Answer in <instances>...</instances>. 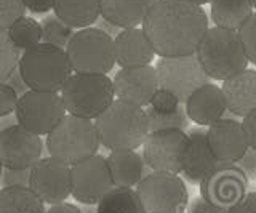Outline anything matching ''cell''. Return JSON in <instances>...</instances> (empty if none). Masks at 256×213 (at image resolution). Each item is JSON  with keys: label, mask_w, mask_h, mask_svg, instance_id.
Masks as SVG:
<instances>
[{"label": "cell", "mask_w": 256, "mask_h": 213, "mask_svg": "<svg viewBox=\"0 0 256 213\" xmlns=\"http://www.w3.org/2000/svg\"><path fill=\"white\" fill-rule=\"evenodd\" d=\"M242 128L245 133V140L248 143V148L256 151V109L244 117Z\"/></svg>", "instance_id": "8d00e7d4"}, {"label": "cell", "mask_w": 256, "mask_h": 213, "mask_svg": "<svg viewBox=\"0 0 256 213\" xmlns=\"http://www.w3.org/2000/svg\"><path fill=\"white\" fill-rule=\"evenodd\" d=\"M44 141L20 124L0 130V162L8 170H30L42 159Z\"/></svg>", "instance_id": "5bb4252c"}, {"label": "cell", "mask_w": 256, "mask_h": 213, "mask_svg": "<svg viewBox=\"0 0 256 213\" xmlns=\"http://www.w3.org/2000/svg\"><path fill=\"white\" fill-rule=\"evenodd\" d=\"M250 4H252L253 8H256V0H250Z\"/></svg>", "instance_id": "bcb514c9"}, {"label": "cell", "mask_w": 256, "mask_h": 213, "mask_svg": "<svg viewBox=\"0 0 256 213\" xmlns=\"http://www.w3.org/2000/svg\"><path fill=\"white\" fill-rule=\"evenodd\" d=\"M2 173H4V165H2V162H0V178H2Z\"/></svg>", "instance_id": "f6af8a7d"}, {"label": "cell", "mask_w": 256, "mask_h": 213, "mask_svg": "<svg viewBox=\"0 0 256 213\" xmlns=\"http://www.w3.org/2000/svg\"><path fill=\"white\" fill-rule=\"evenodd\" d=\"M29 189L44 204H61L70 196V167L54 157H42L29 170Z\"/></svg>", "instance_id": "9a60e30c"}, {"label": "cell", "mask_w": 256, "mask_h": 213, "mask_svg": "<svg viewBox=\"0 0 256 213\" xmlns=\"http://www.w3.org/2000/svg\"><path fill=\"white\" fill-rule=\"evenodd\" d=\"M144 213H184L189 192L184 180L174 173L152 172L136 186Z\"/></svg>", "instance_id": "ba28073f"}, {"label": "cell", "mask_w": 256, "mask_h": 213, "mask_svg": "<svg viewBox=\"0 0 256 213\" xmlns=\"http://www.w3.org/2000/svg\"><path fill=\"white\" fill-rule=\"evenodd\" d=\"M228 213H256V192L246 194L237 205L229 208Z\"/></svg>", "instance_id": "f35d334b"}, {"label": "cell", "mask_w": 256, "mask_h": 213, "mask_svg": "<svg viewBox=\"0 0 256 213\" xmlns=\"http://www.w3.org/2000/svg\"><path fill=\"white\" fill-rule=\"evenodd\" d=\"M24 14V0H0V29L8 30Z\"/></svg>", "instance_id": "1f68e13d"}, {"label": "cell", "mask_w": 256, "mask_h": 213, "mask_svg": "<svg viewBox=\"0 0 256 213\" xmlns=\"http://www.w3.org/2000/svg\"><path fill=\"white\" fill-rule=\"evenodd\" d=\"M188 133L176 128L150 132L142 143V160L152 172H182V154L188 146Z\"/></svg>", "instance_id": "7c38bea8"}, {"label": "cell", "mask_w": 256, "mask_h": 213, "mask_svg": "<svg viewBox=\"0 0 256 213\" xmlns=\"http://www.w3.org/2000/svg\"><path fill=\"white\" fill-rule=\"evenodd\" d=\"M188 146L182 154V172L190 184H200L208 173L221 164L210 151L206 141V132L200 127L192 128L188 133Z\"/></svg>", "instance_id": "ac0fdd59"}, {"label": "cell", "mask_w": 256, "mask_h": 213, "mask_svg": "<svg viewBox=\"0 0 256 213\" xmlns=\"http://www.w3.org/2000/svg\"><path fill=\"white\" fill-rule=\"evenodd\" d=\"M18 72L29 90L60 93L74 70L66 50L40 42L21 54Z\"/></svg>", "instance_id": "277c9868"}, {"label": "cell", "mask_w": 256, "mask_h": 213, "mask_svg": "<svg viewBox=\"0 0 256 213\" xmlns=\"http://www.w3.org/2000/svg\"><path fill=\"white\" fill-rule=\"evenodd\" d=\"M206 141L213 156L224 164H237L250 149L245 140L242 122L228 117H222L208 127Z\"/></svg>", "instance_id": "e0dca14e"}, {"label": "cell", "mask_w": 256, "mask_h": 213, "mask_svg": "<svg viewBox=\"0 0 256 213\" xmlns=\"http://www.w3.org/2000/svg\"><path fill=\"white\" fill-rule=\"evenodd\" d=\"M53 10L72 29L92 28L101 16L100 0H54Z\"/></svg>", "instance_id": "cb8c5ba5"}, {"label": "cell", "mask_w": 256, "mask_h": 213, "mask_svg": "<svg viewBox=\"0 0 256 213\" xmlns=\"http://www.w3.org/2000/svg\"><path fill=\"white\" fill-rule=\"evenodd\" d=\"M112 188L106 157L96 154L70 167V196L80 204H98Z\"/></svg>", "instance_id": "4fadbf2b"}, {"label": "cell", "mask_w": 256, "mask_h": 213, "mask_svg": "<svg viewBox=\"0 0 256 213\" xmlns=\"http://www.w3.org/2000/svg\"><path fill=\"white\" fill-rule=\"evenodd\" d=\"M158 88L172 92L180 102L188 98L202 85L210 84L212 78L205 74L196 54L178 58H160L156 64Z\"/></svg>", "instance_id": "30bf717a"}, {"label": "cell", "mask_w": 256, "mask_h": 213, "mask_svg": "<svg viewBox=\"0 0 256 213\" xmlns=\"http://www.w3.org/2000/svg\"><path fill=\"white\" fill-rule=\"evenodd\" d=\"M100 144L94 122L70 114L46 135V149L50 156L69 167L96 156Z\"/></svg>", "instance_id": "5b68a950"}, {"label": "cell", "mask_w": 256, "mask_h": 213, "mask_svg": "<svg viewBox=\"0 0 256 213\" xmlns=\"http://www.w3.org/2000/svg\"><path fill=\"white\" fill-rule=\"evenodd\" d=\"M237 165L245 172V175L248 178H254V173H256V151H253V149H248V151L245 152V156L237 162Z\"/></svg>", "instance_id": "ab89813d"}, {"label": "cell", "mask_w": 256, "mask_h": 213, "mask_svg": "<svg viewBox=\"0 0 256 213\" xmlns=\"http://www.w3.org/2000/svg\"><path fill=\"white\" fill-rule=\"evenodd\" d=\"M74 36V29L69 28L68 24L54 16L50 14L46 16L42 22V42L44 44H50L54 46H60V48H66L69 40Z\"/></svg>", "instance_id": "4dcf8cb0"}, {"label": "cell", "mask_w": 256, "mask_h": 213, "mask_svg": "<svg viewBox=\"0 0 256 213\" xmlns=\"http://www.w3.org/2000/svg\"><path fill=\"white\" fill-rule=\"evenodd\" d=\"M180 104H181L180 100L176 98L172 92L158 88L154 93V96H152L149 106L157 112H173L180 108Z\"/></svg>", "instance_id": "836d02e7"}, {"label": "cell", "mask_w": 256, "mask_h": 213, "mask_svg": "<svg viewBox=\"0 0 256 213\" xmlns=\"http://www.w3.org/2000/svg\"><path fill=\"white\" fill-rule=\"evenodd\" d=\"M61 98L68 114L94 120L116 101V94L108 76L74 72L64 84Z\"/></svg>", "instance_id": "8992f818"}, {"label": "cell", "mask_w": 256, "mask_h": 213, "mask_svg": "<svg viewBox=\"0 0 256 213\" xmlns=\"http://www.w3.org/2000/svg\"><path fill=\"white\" fill-rule=\"evenodd\" d=\"M222 94L228 111L245 117L256 109V70L245 69L222 82Z\"/></svg>", "instance_id": "44dd1931"}, {"label": "cell", "mask_w": 256, "mask_h": 213, "mask_svg": "<svg viewBox=\"0 0 256 213\" xmlns=\"http://www.w3.org/2000/svg\"><path fill=\"white\" fill-rule=\"evenodd\" d=\"M237 32H238L240 40H242L248 61H252L253 64H256V13H253L252 16L245 21V24L240 28Z\"/></svg>", "instance_id": "d6a6232c"}, {"label": "cell", "mask_w": 256, "mask_h": 213, "mask_svg": "<svg viewBox=\"0 0 256 213\" xmlns=\"http://www.w3.org/2000/svg\"><path fill=\"white\" fill-rule=\"evenodd\" d=\"M156 0H100L101 16L120 29L138 28L142 24Z\"/></svg>", "instance_id": "7402d4cb"}, {"label": "cell", "mask_w": 256, "mask_h": 213, "mask_svg": "<svg viewBox=\"0 0 256 213\" xmlns=\"http://www.w3.org/2000/svg\"><path fill=\"white\" fill-rule=\"evenodd\" d=\"M45 204L29 186H6L0 189V213H45Z\"/></svg>", "instance_id": "484cf974"}, {"label": "cell", "mask_w": 256, "mask_h": 213, "mask_svg": "<svg viewBox=\"0 0 256 213\" xmlns=\"http://www.w3.org/2000/svg\"><path fill=\"white\" fill-rule=\"evenodd\" d=\"M64 50L77 74L108 76L116 66L114 38L100 28L78 29Z\"/></svg>", "instance_id": "52a82bcc"}, {"label": "cell", "mask_w": 256, "mask_h": 213, "mask_svg": "<svg viewBox=\"0 0 256 213\" xmlns=\"http://www.w3.org/2000/svg\"><path fill=\"white\" fill-rule=\"evenodd\" d=\"M2 188L6 186H29V170H8L4 168L0 178Z\"/></svg>", "instance_id": "d590c367"}, {"label": "cell", "mask_w": 256, "mask_h": 213, "mask_svg": "<svg viewBox=\"0 0 256 213\" xmlns=\"http://www.w3.org/2000/svg\"><path fill=\"white\" fill-rule=\"evenodd\" d=\"M148 120H149V133L157 132V130H168V128H176V130H186L188 128V114L184 108H178L173 112H157L150 106L146 109Z\"/></svg>", "instance_id": "f1b7e54d"}, {"label": "cell", "mask_w": 256, "mask_h": 213, "mask_svg": "<svg viewBox=\"0 0 256 213\" xmlns=\"http://www.w3.org/2000/svg\"><path fill=\"white\" fill-rule=\"evenodd\" d=\"M188 2L194 4V5H198V6H202V5H205V4H212V0H188Z\"/></svg>", "instance_id": "ee69618b"}, {"label": "cell", "mask_w": 256, "mask_h": 213, "mask_svg": "<svg viewBox=\"0 0 256 213\" xmlns=\"http://www.w3.org/2000/svg\"><path fill=\"white\" fill-rule=\"evenodd\" d=\"M106 162L114 188H134L146 176V164L136 151H110Z\"/></svg>", "instance_id": "603a6c76"}, {"label": "cell", "mask_w": 256, "mask_h": 213, "mask_svg": "<svg viewBox=\"0 0 256 213\" xmlns=\"http://www.w3.org/2000/svg\"><path fill=\"white\" fill-rule=\"evenodd\" d=\"M142 30L160 58L189 56L208 30V18L202 6L188 0H156Z\"/></svg>", "instance_id": "6da1fadb"}, {"label": "cell", "mask_w": 256, "mask_h": 213, "mask_svg": "<svg viewBox=\"0 0 256 213\" xmlns=\"http://www.w3.org/2000/svg\"><path fill=\"white\" fill-rule=\"evenodd\" d=\"M54 0H24V6L26 10L42 14V13H48L50 10H53Z\"/></svg>", "instance_id": "60d3db41"}, {"label": "cell", "mask_w": 256, "mask_h": 213, "mask_svg": "<svg viewBox=\"0 0 256 213\" xmlns=\"http://www.w3.org/2000/svg\"><path fill=\"white\" fill-rule=\"evenodd\" d=\"M114 94L118 101L144 108L150 104L154 93L158 90L156 68H122L112 78Z\"/></svg>", "instance_id": "2e32d148"}, {"label": "cell", "mask_w": 256, "mask_h": 213, "mask_svg": "<svg viewBox=\"0 0 256 213\" xmlns=\"http://www.w3.org/2000/svg\"><path fill=\"white\" fill-rule=\"evenodd\" d=\"M184 213H228L226 210H221V208H216L213 205L208 204L204 197L197 196L194 200H190L188 208Z\"/></svg>", "instance_id": "74e56055"}, {"label": "cell", "mask_w": 256, "mask_h": 213, "mask_svg": "<svg viewBox=\"0 0 256 213\" xmlns=\"http://www.w3.org/2000/svg\"><path fill=\"white\" fill-rule=\"evenodd\" d=\"M20 50L13 45L6 30L0 29V84L8 82L20 64Z\"/></svg>", "instance_id": "f546056e"}, {"label": "cell", "mask_w": 256, "mask_h": 213, "mask_svg": "<svg viewBox=\"0 0 256 213\" xmlns=\"http://www.w3.org/2000/svg\"><path fill=\"white\" fill-rule=\"evenodd\" d=\"M16 122L38 136H46L68 116L60 93L28 90L14 109Z\"/></svg>", "instance_id": "9c48e42d"}, {"label": "cell", "mask_w": 256, "mask_h": 213, "mask_svg": "<svg viewBox=\"0 0 256 213\" xmlns=\"http://www.w3.org/2000/svg\"><path fill=\"white\" fill-rule=\"evenodd\" d=\"M252 14L250 0H212V20L216 28L237 32Z\"/></svg>", "instance_id": "d4e9b609"}, {"label": "cell", "mask_w": 256, "mask_h": 213, "mask_svg": "<svg viewBox=\"0 0 256 213\" xmlns=\"http://www.w3.org/2000/svg\"><path fill=\"white\" fill-rule=\"evenodd\" d=\"M186 114L198 127H210L212 124L222 119L228 111L226 100L221 86L206 84L197 88L186 101Z\"/></svg>", "instance_id": "d6986e66"}, {"label": "cell", "mask_w": 256, "mask_h": 213, "mask_svg": "<svg viewBox=\"0 0 256 213\" xmlns=\"http://www.w3.org/2000/svg\"><path fill=\"white\" fill-rule=\"evenodd\" d=\"M94 127L100 143L109 151H134L149 135L146 111L118 100L94 119Z\"/></svg>", "instance_id": "7a4b0ae2"}, {"label": "cell", "mask_w": 256, "mask_h": 213, "mask_svg": "<svg viewBox=\"0 0 256 213\" xmlns=\"http://www.w3.org/2000/svg\"><path fill=\"white\" fill-rule=\"evenodd\" d=\"M45 213H82L77 205L69 204V202H61V204H54L48 208Z\"/></svg>", "instance_id": "b9f144b4"}, {"label": "cell", "mask_w": 256, "mask_h": 213, "mask_svg": "<svg viewBox=\"0 0 256 213\" xmlns=\"http://www.w3.org/2000/svg\"><path fill=\"white\" fill-rule=\"evenodd\" d=\"M254 178H256V173H254Z\"/></svg>", "instance_id": "7dc6e473"}, {"label": "cell", "mask_w": 256, "mask_h": 213, "mask_svg": "<svg viewBox=\"0 0 256 213\" xmlns=\"http://www.w3.org/2000/svg\"><path fill=\"white\" fill-rule=\"evenodd\" d=\"M196 56L212 80L224 82L248 66V58L238 32L216 26L208 28L197 46Z\"/></svg>", "instance_id": "3957f363"}, {"label": "cell", "mask_w": 256, "mask_h": 213, "mask_svg": "<svg viewBox=\"0 0 256 213\" xmlns=\"http://www.w3.org/2000/svg\"><path fill=\"white\" fill-rule=\"evenodd\" d=\"M116 62L122 68L149 66L156 58L149 38L140 28L122 29L114 38Z\"/></svg>", "instance_id": "ffe728a7"}, {"label": "cell", "mask_w": 256, "mask_h": 213, "mask_svg": "<svg viewBox=\"0 0 256 213\" xmlns=\"http://www.w3.org/2000/svg\"><path fill=\"white\" fill-rule=\"evenodd\" d=\"M8 85H12L13 88H14V92L18 93V96H21V94H24L28 90H29V86L24 84V80H22V77H21V74L18 72V70H16V72L8 78Z\"/></svg>", "instance_id": "7bdbcfd3"}, {"label": "cell", "mask_w": 256, "mask_h": 213, "mask_svg": "<svg viewBox=\"0 0 256 213\" xmlns=\"http://www.w3.org/2000/svg\"><path fill=\"white\" fill-rule=\"evenodd\" d=\"M6 32L18 50L26 52L42 42V24L26 14L16 21Z\"/></svg>", "instance_id": "83f0119b"}, {"label": "cell", "mask_w": 256, "mask_h": 213, "mask_svg": "<svg viewBox=\"0 0 256 213\" xmlns=\"http://www.w3.org/2000/svg\"><path fill=\"white\" fill-rule=\"evenodd\" d=\"M18 93L14 92L12 85L0 84V117H5L8 114L14 112L16 104H18Z\"/></svg>", "instance_id": "e575fe53"}, {"label": "cell", "mask_w": 256, "mask_h": 213, "mask_svg": "<svg viewBox=\"0 0 256 213\" xmlns=\"http://www.w3.org/2000/svg\"><path fill=\"white\" fill-rule=\"evenodd\" d=\"M96 213H144V208L136 189L112 188L96 204Z\"/></svg>", "instance_id": "4316f807"}, {"label": "cell", "mask_w": 256, "mask_h": 213, "mask_svg": "<svg viewBox=\"0 0 256 213\" xmlns=\"http://www.w3.org/2000/svg\"><path fill=\"white\" fill-rule=\"evenodd\" d=\"M200 197L216 208L229 210L246 196L248 176L237 164L221 162L200 181Z\"/></svg>", "instance_id": "8fae6325"}]
</instances>
